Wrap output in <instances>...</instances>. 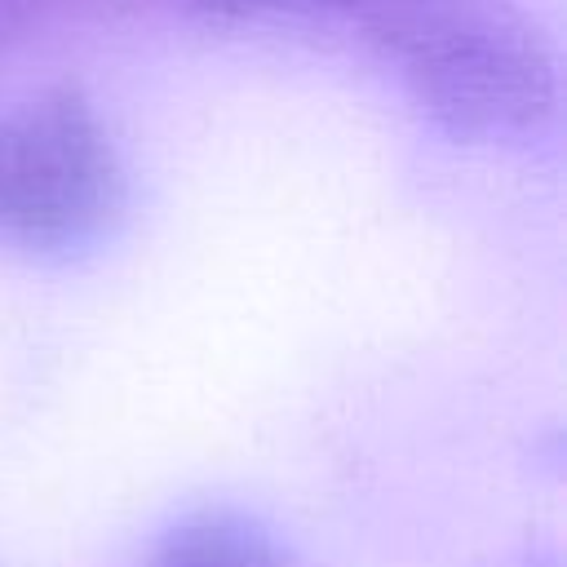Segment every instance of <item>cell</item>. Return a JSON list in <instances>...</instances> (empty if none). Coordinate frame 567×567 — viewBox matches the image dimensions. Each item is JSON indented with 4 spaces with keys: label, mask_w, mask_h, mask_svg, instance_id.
<instances>
[{
    "label": "cell",
    "mask_w": 567,
    "mask_h": 567,
    "mask_svg": "<svg viewBox=\"0 0 567 567\" xmlns=\"http://www.w3.org/2000/svg\"><path fill=\"white\" fill-rule=\"evenodd\" d=\"M58 0H0V40L18 27H27L31 18H40V9H49Z\"/></svg>",
    "instance_id": "obj_5"
},
{
    "label": "cell",
    "mask_w": 567,
    "mask_h": 567,
    "mask_svg": "<svg viewBox=\"0 0 567 567\" xmlns=\"http://www.w3.org/2000/svg\"><path fill=\"white\" fill-rule=\"evenodd\" d=\"M199 13L221 18V22H248V18H306V13H341L354 18L363 31L381 18H390L394 9H403L408 0H190Z\"/></svg>",
    "instance_id": "obj_4"
},
{
    "label": "cell",
    "mask_w": 567,
    "mask_h": 567,
    "mask_svg": "<svg viewBox=\"0 0 567 567\" xmlns=\"http://www.w3.org/2000/svg\"><path fill=\"white\" fill-rule=\"evenodd\" d=\"M124 208V159L75 84L44 89L0 115V244L66 261L111 239Z\"/></svg>",
    "instance_id": "obj_2"
},
{
    "label": "cell",
    "mask_w": 567,
    "mask_h": 567,
    "mask_svg": "<svg viewBox=\"0 0 567 567\" xmlns=\"http://www.w3.org/2000/svg\"><path fill=\"white\" fill-rule=\"evenodd\" d=\"M146 567H301V563L257 514L230 505H204L173 518L155 536Z\"/></svg>",
    "instance_id": "obj_3"
},
{
    "label": "cell",
    "mask_w": 567,
    "mask_h": 567,
    "mask_svg": "<svg viewBox=\"0 0 567 567\" xmlns=\"http://www.w3.org/2000/svg\"><path fill=\"white\" fill-rule=\"evenodd\" d=\"M368 40L452 142H523L554 120L558 62L509 0H408Z\"/></svg>",
    "instance_id": "obj_1"
}]
</instances>
